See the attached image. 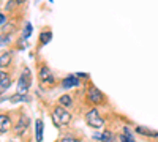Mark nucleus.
<instances>
[{
	"label": "nucleus",
	"mask_w": 158,
	"mask_h": 142,
	"mask_svg": "<svg viewBox=\"0 0 158 142\" xmlns=\"http://www.w3.org/2000/svg\"><path fill=\"white\" fill-rule=\"evenodd\" d=\"M136 131L139 134H144V136H149V137H158V131L149 130V128H144V126H138Z\"/></svg>",
	"instance_id": "obj_10"
},
{
	"label": "nucleus",
	"mask_w": 158,
	"mask_h": 142,
	"mask_svg": "<svg viewBox=\"0 0 158 142\" xmlns=\"http://www.w3.org/2000/svg\"><path fill=\"white\" fill-rule=\"evenodd\" d=\"M71 120V115L70 112L65 111L63 106H57L52 112V122L55 126H63V125H68V122Z\"/></svg>",
	"instance_id": "obj_1"
},
{
	"label": "nucleus",
	"mask_w": 158,
	"mask_h": 142,
	"mask_svg": "<svg viewBox=\"0 0 158 142\" xmlns=\"http://www.w3.org/2000/svg\"><path fill=\"white\" fill-rule=\"evenodd\" d=\"M27 123H29V118L27 117H21V120H19V123L14 126V133L17 136L19 134H22V133H25V130H27Z\"/></svg>",
	"instance_id": "obj_8"
},
{
	"label": "nucleus",
	"mask_w": 158,
	"mask_h": 142,
	"mask_svg": "<svg viewBox=\"0 0 158 142\" xmlns=\"http://www.w3.org/2000/svg\"><path fill=\"white\" fill-rule=\"evenodd\" d=\"M30 33H32V24H29V22H27V25H25V30H24V36H25V38H29V36H30Z\"/></svg>",
	"instance_id": "obj_18"
},
{
	"label": "nucleus",
	"mask_w": 158,
	"mask_h": 142,
	"mask_svg": "<svg viewBox=\"0 0 158 142\" xmlns=\"http://www.w3.org/2000/svg\"><path fill=\"white\" fill-rule=\"evenodd\" d=\"M3 24H5V16L0 13V25H3Z\"/></svg>",
	"instance_id": "obj_21"
},
{
	"label": "nucleus",
	"mask_w": 158,
	"mask_h": 142,
	"mask_svg": "<svg viewBox=\"0 0 158 142\" xmlns=\"http://www.w3.org/2000/svg\"><path fill=\"white\" fill-rule=\"evenodd\" d=\"M29 84H30V79H29V76H27V73H24V74L19 77V81H17V93L25 95L27 90H29Z\"/></svg>",
	"instance_id": "obj_3"
},
{
	"label": "nucleus",
	"mask_w": 158,
	"mask_h": 142,
	"mask_svg": "<svg viewBox=\"0 0 158 142\" xmlns=\"http://www.w3.org/2000/svg\"><path fill=\"white\" fill-rule=\"evenodd\" d=\"M87 98H89V101H90V103L96 104V103H101V99H103V93H101V92L96 89V87H90Z\"/></svg>",
	"instance_id": "obj_4"
},
{
	"label": "nucleus",
	"mask_w": 158,
	"mask_h": 142,
	"mask_svg": "<svg viewBox=\"0 0 158 142\" xmlns=\"http://www.w3.org/2000/svg\"><path fill=\"white\" fill-rule=\"evenodd\" d=\"M59 103H60V106H71V97H68V95H63V97H60V99H59Z\"/></svg>",
	"instance_id": "obj_14"
},
{
	"label": "nucleus",
	"mask_w": 158,
	"mask_h": 142,
	"mask_svg": "<svg viewBox=\"0 0 158 142\" xmlns=\"http://www.w3.org/2000/svg\"><path fill=\"white\" fill-rule=\"evenodd\" d=\"M16 2H17V3H24L25 0H16Z\"/></svg>",
	"instance_id": "obj_22"
},
{
	"label": "nucleus",
	"mask_w": 158,
	"mask_h": 142,
	"mask_svg": "<svg viewBox=\"0 0 158 142\" xmlns=\"http://www.w3.org/2000/svg\"><path fill=\"white\" fill-rule=\"evenodd\" d=\"M40 79L44 82V84H52L54 82V76H52V73H51V70L48 66H41V70H40Z\"/></svg>",
	"instance_id": "obj_5"
},
{
	"label": "nucleus",
	"mask_w": 158,
	"mask_h": 142,
	"mask_svg": "<svg viewBox=\"0 0 158 142\" xmlns=\"http://www.w3.org/2000/svg\"><path fill=\"white\" fill-rule=\"evenodd\" d=\"M10 101H11V103H19V101H27V97H25V95H19V93H16V95H13V97L10 98Z\"/></svg>",
	"instance_id": "obj_16"
},
{
	"label": "nucleus",
	"mask_w": 158,
	"mask_h": 142,
	"mask_svg": "<svg viewBox=\"0 0 158 142\" xmlns=\"http://www.w3.org/2000/svg\"><path fill=\"white\" fill-rule=\"evenodd\" d=\"M11 6H14V2H13V0H10V2H8V5H7V10H11Z\"/></svg>",
	"instance_id": "obj_20"
},
{
	"label": "nucleus",
	"mask_w": 158,
	"mask_h": 142,
	"mask_svg": "<svg viewBox=\"0 0 158 142\" xmlns=\"http://www.w3.org/2000/svg\"><path fill=\"white\" fill-rule=\"evenodd\" d=\"M62 142H79V141L73 139V137H65V139H62Z\"/></svg>",
	"instance_id": "obj_19"
},
{
	"label": "nucleus",
	"mask_w": 158,
	"mask_h": 142,
	"mask_svg": "<svg viewBox=\"0 0 158 142\" xmlns=\"http://www.w3.org/2000/svg\"><path fill=\"white\" fill-rule=\"evenodd\" d=\"M87 123H89L92 128H101L104 125V120L100 117L96 109H90V111L87 112Z\"/></svg>",
	"instance_id": "obj_2"
},
{
	"label": "nucleus",
	"mask_w": 158,
	"mask_h": 142,
	"mask_svg": "<svg viewBox=\"0 0 158 142\" xmlns=\"http://www.w3.org/2000/svg\"><path fill=\"white\" fill-rule=\"evenodd\" d=\"M123 131H125V134L120 136V141H122V142H136V141H134V137L130 134V130H128V128H125Z\"/></svg>",
	"instance_id": "obj_13"
},
{
	"label": "nucleus",
	"mask_w": 158,
	"mask_h": 142,
	"mask_svg": "<svg viewBox=\"0 0 158 142\" xmlns=\"http://www.w3.org/2000/svg\"><path fill=\"white\" fill-rule=\"evenodd\" d=\"M95 137H96V139H101L103 142H109V139H111V133H109V131H104L101 136H95Z\"/></svg>",
	"instance_id": "obj_17"
},
{
	"label": "nucleus",
	"mask_w": 158,
	"mask_h": 142,
	"mask_svg": "<svg viewBox=\"0 0 158 142\" xmlns=\"http://www.w3.org/2000/svg\"><path fill=\"white\" fill-rule=\"evenodd\" d=\"M10 60H11V54L10 52H5L3 56H0V66L5 68L10 65Z\"/></svg>",
	"instance_id": "obj_12"
},
{
	"label": "nucleus",
	"mask_w": 158,
	"mask_h": 142,
	"mask_svg": "<svg viewBox=\"0 0 158 142\" xmlns=\"http://www.w3.org/2000/svg\"><path fill=\"white\" fill-rule=\"evenodd\" d=\"M0 43H2V40H0Z\"/></svg>",
	"instance_id": "obj_23"
},
{
	"label": "nucleus",
	"mask_w": 158,
	"mask_h": 142,
	"mask_svg": "<svg viewBox=\"0 0 158 142\" xmlns=\"http://www.w3.org/2000/svg\"><path fill=\"white\" fill-rule=\"evenodd\" d=\"M78 85H79L78 76H68V77H65L63 82H62L63 89H71V87H78Z\"/></svg>",
	"instance_id": "obj_7"
},
{
	"label": "nucleus",
	"mask_w": 158,
	"mask_h": 142,
	"mask_svg": "<svg viewBox=\"0 0 158 142\" xmlns=\"http://www.w3.org/2000/svg\"><path fill=\"white\" fill-rule=\"evenodd\" d=\"M51 38H52V33H51V32H43V33L40 35V40L43 44H48L51 41Z\"/></svg>",
	"instance_id": "obj_15"
},
{
	"label": "nucleus",
	"mask_w": 158,
	"mask_h": 142,
	"mask_svg": "<svg viewBox=\"0 0 158 142\" xmlns=\"http://www.w3.org/2000/svg\"><path fill=\"white\" fill-rule=\"evenodd\" d=\"M10 84H11L10 76H8L5 71H0V93L7 92V90H8V87H10Z\"/></svg>",
	"instance_id": "obj_6"
},
{
	"label": "nucleus",
	"mask_w": 158,
	"mask_h": 142,
	"mask_svg": "<svg viewBox=\"0 0 158 142\" xmlns=\"http://www.w3.org/2000/svg\"><path fill=\"white\" fill-rule=\"evenodd\" d=\"M11 126V122L7 115H0V133H7Z\"/></svg>",
	"instance_id": "obj_9"
},
{
	"label": "nucleus",
	"mask_w": 158,
	"mask_h": 142,
	"mask_svg": "<svg viewBox=\"0 0 158 142\" xmlns=\"http://www.w3.org/2000/svg\"><path fill=\"white\" fill-rule=\"evenodd\" d=\"M35 136H36V142L43 141V122L41 120L35 123Z\"/></svg>",
	"instance_id": "obj_11"
}]
</instances>
